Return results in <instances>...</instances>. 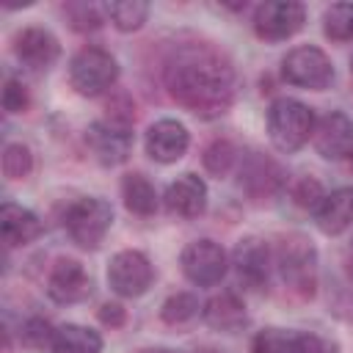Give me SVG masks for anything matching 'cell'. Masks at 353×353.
I'll use <instances>...</instances> for the list:
<instances>
[{
    "label": "cell",
    "instance_id": "cell-1",
    "mask_svg": "<svg viewBox=\"0 0 353 353\" xmlns=\"http://www.w3.org/2000/svg\"><path fill=\"white\" fill-rule=\"evenodd\" d=\"M165 85L182 108L212 119L234 102L237 74L221 50L207 41H193L176 47L165 61Z\"/></svg>",
    "mask_w": 353,
    "mask_h": 353
},
{
    "label": "cell",
    "instance_id": "cell-2",
    "mask_svg": "<svg viewBox=\"0 0 353 353\" xmlns=\"http://www.w3.org/2000/svg\"><path fill=\"white\" fill-rule=\"evenodd\" d=\"M268 135L279 152H298L314 135V113L292 97H279L268 110Z\"/></svg>",
    "mask_w": 353,
    "mask_h": 353
},
{
    "label": "cell",
    "instance_id": "cell-3",
    "mask_svg": "<svg viewBox=\"0 0 353 353\" xmlns=\"http://www.w3.org/2000/svg\"><path fill=\"white\" fill-rule=\"evenodd\" d=\"M110 223H113V207L105 199H97V196L72 201L66 207V215H63L66 234L72 237L74 245H80L85 251L97 248L105 240Z\"/></svg>",
    "mask_w": 353,
    "mask_h": 353
},
{
    "label": "cell",
    "instance_id": "cell-4",
    "mask_svg": "<svg viewBox=\"0 0 353 353\" xmlns=\"http://www.w3.org/2000/svg\"><path fill=\"white\" fill-rule=\"evenodd\" d=\"M119 80L116 58L102 47H83L69 63V83L83 97H99Z\"/></svg>",
    "mask_w": 353,
    "mask_h": 353
},
{
    "label": "cell",
    "instance_id": "cell-5",
    "mask_svg": "<svg viewBox=\"0 0 353 353\" xmlns=\"http://www.w3.org/2000/svg\"><path fill=\"white\" fill-rule=\"evenodd\" d=\"M276 262H279L284 284L295 295H301V298H312L314 295V287H317V251H314V245L309 240L287 237L279 245Z\"/></svg>",
    "mask_w": 353,
    "mask_h": 353
},
{
    "label": "cell",
    "instance_id": "cell-6",
    "mask_svg": "<svg viewBox=\"0 0 353 353\" xmlns=\"http://www.w3.org/2000/svg\"><path fill=\"white\" fill-rule=\"evenodd\" d=\"M281 74L292 85H301L309 91H323L334 80V66H331V58L320 47L306 44V47H295L284 55Z\"/></svg>",
    "mask_w": 353,
    "mask_h": 353
},
{
    "label": "cell",
    "instance_id": "cell-7",
    "mask_svg": "<svg viewBox=\"0 0 353 353\" xmlns=\"http://www.w3.org/2000/svg\"><path fill=\"white\" fill-rule=\"evenodd\" d=\"M154 281V268L143 251L127 248L119 251L108 265V284L121 298H138L143 295Z\"/></svg>",
    "mask_w": 353,
    "mask_h": 353
},
{
    "label": "cell",
    "instance_id": "cell-8",
    "mask_svg": "<svg viewBox=\"0 0 353 353\" xmlns=\"http://www.w3.org/2000/svg\"><path fill=\"white\" fill-rule=\"evenodd\" d=\"M85 143L99 165H121L132 154V130L116 119H99L85 130Z\"/></svg>",
    "mask_w": 353,
    "mask_h": 353
},
{
    "label": "cell",
    "instance_id": "cell-9",
    "mask_svg": "<svg viewBox=\"0 0 353 353\" xmlns=\"http://www.w3.org/2000/svg\"><path fill=\"white\" fill-rule=\"evenodd\" d=\"M306 22V8L295 0H270L254 11V33L265 41H284Z\"/></svg>",
    "mask_w": 353,
    "mask_h": 353
},
{
    "label": "cell",
    "instance_id": "cell-10",
    "mask_svg": "<svg viewBox=\"0 0 353 353\" xmlns=\"http://www.w3.org/2000/svg\"><path fill=\"white\" fill-rule=\"evenodd\" d=\"M229 259L215 240H193L182 251V273L199 287H212L226 276Z\"/></svg>",
    "mask_w": 353,
    "mask_h": 353
},
{
    "label": "cell",
    "instance_id": "cell-11",
    "mask_svg": "<svg viewBox=\"0 0 353 353\" xmlns=\"http://www.w3.org/2000/svg\"><path fill=\"white\" fill-rule=\"evenodd\" d=\"M312 141H314V149H317L320 157H325V160H350L353 157V121L345 113L331 110L314 124Z\"/></svg>",
    "mask_w": 353,
    "mask_h": 353
},
{
    "label": "cell",
    "instance_id": "cell-12",
    "mask_svg": "<svg viewBox=\"0 0 353 353\" xmlns=\"http://www.w3.org/2000/svg\"><path fill=\"white\" fill-rule=\"evenodd\" d=\"M143 146H146V154L154 160V163H176L188 146H190V132L182 121L176 119H160L154 121L149 130H146V138H143Z\"/></svg>",
    "mask_w": 353,
    "mask_h": 353
},
{
    "label": "cell",
    "instance_id": "cell-13",
    "mask_svg": "<svg viewBox=\"0 0 353 353\" xmlns=\"http://www.w3.org/2000/svg\"><path fill=\"white\" fill-rule=\"evenodd\" d=\"M91 276L77 259H58L47 276V295L55 303H80L91 295Z\"/></svg>",
    "mask_w": 353,
    "mask_h": 353
},
{
    "label": "cell",
    "instance_id": "cell-14",
    "mask_svg": "<svg viewBox=\"0 0 353 353\" xmlns=\"http://www.w3.org/2000/svg\"><path fill=\"white\" fill-rule=\"evenodd\" d=\"M14 52H17V58L28 69L44 72V69H50L58 61L61 44H58V39L47 28H25L14 39Z\"/></svg>",
    "mask_w": 353,
    "mask_h": 353
},
{
    "label": "cell",
    "instance_id": "cell-15",
    "mask_svg": "<svg viewBox=\"0 0 353 353\" xmlns=\"http://www.w3.org/2000/svg\"><path fill=\"white\" fill-rule=\"evenodd\" d=\"M165 210L176 218H199L207 210V182L196 174L176 176L165 190Z\"/></svg>",
    "mask_w": 353,
    "mask_h": 353
},
{
    "label": "cell",
    "instance_id": "cell-16",
    "mask_svg": "<svg viewBox=\"0 0 353 353\" xmlns=\"http://www.w3.org/2000/svg\"><path fill=\"white\" fill-rule=\"evenodd\" d=\"M234 270H237V279L251 287V290H259L268 284V276H270V251L262 240L256 237H245L237 243L234 248Z\"/></svg>",
    "mask_w": 353,
    "mask_h": 353
},
{
    "label": "cell",
    "instance_id": "cell-17",
    "mask_svg": "<svg viewBox=\"0 0 353 353\" xmlns=\"http://www.w3.org/2000/svg\"><path fill=\"white\" fill-rule=\"evenodd\" d=\"M314 223L323 234L336 237L353 226V190L336 188L323 196V201L314 210Z\"/></svg>",
    "mask_w": 353,
    "mask_h": 353
},
{
    "label": "cell",
    "instance_id": "cell-18",
    "mask_svg": "<svg viewBox=\"0 0 353 353\" xmlns=\"http://www.w3.org/2000/svg\"><path fill=\"white\" fill-rule=\"evenodd\" d=\"M201 317L210 328L215 331H223V334H234L240 331L245 323H248V312H245V303L237 292L226 290V292H218L212 295L204 309H201Z\"/></svg>",
    "mask_w": 353,
    "mask_h": 353
},
{
    "label": "cell",
    "instance_id": "cell-19",
    "mask_svg": "<svg viewBox=\"0 0 353 353\" xmlns=\"http://www.w3.org/2000/svg\"><path fill=\"white\" fill-rule=\"evenodd\" d=\"M0 234H3V243L8 248L28 245L41 234V221L33 210L6 201L0 207Z\"/></svg>",
    "mask_w": 353,
    "mask_h": 353
},
{
    "label": "cell",
    "instance_id": "cell-20",
    "mask_svg": "<svg viewBox=\"0 0 353 353\" xmlns=\"http://www.w3.org/2000/svg\"><path fill=\"white\" fill-rule=\"evenodd\" d=\"M320 342L314 334L284 331V328H262L251 339V353H317Z\"/></svg>",
    "mask_w": 353,
    "mask_h": 353
},
{
    "label": "cell",
    "instance_id": "cell-21",
    "mask_svg": "<svg viewBox=\"0 0 353 353\" xmlns=\"http://www.w3.org/2000/svg\"><path fill=\"white\" fill-rule=\"evenodd\" d=\"M50 350L52 353H102V336L94 328L66 323L55 331Z\"/></svg>",
    "mask_w": 353,
    "mask_h": 353
},
{
    "label": "cell",
    "instance_id": "cell-22",
    "mask_svg": "<svg viewBox=\"0 0 353 353\" xmlns=\"http://www.w3.org/2000/svg\"><path fill=\"white\" fill-rule=\"evenodd\" d=\"M279 182H281V171L276 168V163L273 160H268V157H251L245 165H243V179H240V185H245V190L248 193H254V196H268V193H273L276 188H279Z\"/></svg>",
    "mask_w": 353,
    "mask_h": 353
},
{
    "label": "cell",
    "instance_id": "cell-23",
    "mask_svg": "<svg viewBox=\"0 0 353 353\" xmlns=\"http://www.w3.org/2000/svg\"><path fill=\"white\" fill-rule=\"evenodd\" d=\"M121 199L135 215H152L157 210V190L143 174H127L121 179Z\"/></svg>",
    "mask_w": 353,
    "mask_h": 353
},
{
    "label": "cell",
    "instance_id": "cell-24",
    "mask_svg": "<svg viewBox=\"0 0 353 353\" xmlns=\"http://www.w3.org/2000/svg\"><path fill=\"white\" fill-rule=\"evenodd\" d=\"M105 14L110 17V22L121 33H132L146 22L149 3H143V0H113V3L105 6Z\"/></svg>",
    "mask_w": 353,
    "mask_h": 353
},
{
    "label": "cell",
    "instance_id": "cell-25",
    "mask_svg": "<svg viewBox=\"0 0 353 353\" xmlns=\"http://www.w3.org/2000/svg\"><path fill=\"white\" fill-rule=\"evenodd\" d=\"M323 33L331 41L353 39V3H334L323 14Z\"/></svg>",
    "mask_w": 353,
    "mask_h": 353
},
{
    "label": "cell",
    "instance_id": "cell-26",
    "mask_svg": "<svg viewBox=\"0 0 353 353\" xmlns=\"http://www.w3.org/2000/svg\"><path fill=\"white\" fill-rule=\"evenodd\" d=\"M196 314H199V298L193 292H176V295L165 298V303L160 309V317L168 325H185Z\"/></svg>",
    "mask_w": 353,
    "mask_h": 353
},
{
    "label": "cell",
    "instance_id": "cell-27",
    "mask_svg": "<svg viewBox=\"0 0 353 353\" xmlns=\"http://www.w3.org/2000/svg\"><path fill=\"white\" fill-rule=\"evenodd\" d=\"M33 171V152L25 143H8L3 149V174L8 179H25Z\"/></svg>",
    "mask_w": 353,
    "mask_h": 353
},
{
    "label": "cell",
    "instance_id": "cell-28",
    "mask_svg": "<svg viewBox=\"0 0 353 353\" xmlns=\"http://www.w3.org/2000/svg\"><path fill=\"white\" fill-rule=\"evenodd\" d=\"M237 163V152L229 141H212L207 149H204V165L207 171H212L215 176H223L232 171V165Z\"/></svg>",
    "mask_w": 353,
    "mask_h": 353
},
{
    "label": "cell",
    "instance_id": "cell-29",
    "mask_svg": "<svg viewBox=\"0 0 353 353\" xmlns=\"http://www.w3.org/2000/svg\"><path fill=\"white\" fill-rule=\"evenodd\" d=\"M55 331H58V328H52L44 317H30V320L22 323L19 339H22V345H28V347H33V350H41V347H52Z\"/></svg>",
    "mask_w": 353,
    "mask_h": 353
},
{
    "label": "cell",
    "instance_id": "cell-30",
    "mask_svg": "<svg viewBox=\"0 0 353 353\" xmlns=\"http://www.w3.org/2000/svg\"><path fill=\"white\" fill-rule=\"evenodd\" d=\"M66 17H69V25L80 33H88V30H97L102 25V14L97 6L91 3H69L66 8Z\"/></svg>",
    "mask_w": 353,
    "mask_h": 353
},
{
    "label": "cell",
    "instance_id": "cell-31",
    "mask_svg": "<svg viewBox=\"0 0 353 353\" xmlns=\"http://www.w3.org/2000/svg\"><path fill=\"white\" fill-rule=\"evenodd\" d=\"M3 108L8 113H25L30 108V91L22 80L17 77H8L6 85H3Z\"/></svg>",
    "mask_w": 353,
    "mask_h": 353
},
{
    "label": "cell",
    "instance_id": "cell-32",
    "mask_svg": "<svg viewBox=\"0 0 353 353\" xmlns=\"http://www.w3.org/2000/svg\"><path fill=\"white\" fill-rule=\"evenodd\" d=\"M323 185L314 179V176H303V179H298L295 182V188H292V199H295V204L298 207H306V210H317V204L323 201Z\"/></svg>",
    "mask_w": 353,
    "mask_h": 353
},
{
    "label": "cell",
    "instance_id": "cell-33",
    "mask_svg": "<svg viewBox=\"0 0 353 353\" xmlns=\"http://www.w3.org/2000/svg\"><path fill=\"white\" fill-rule=\"evenodd\" d=\"M99 320L105 325H110V328H121L124 320H127V312H124L121 303H102L99 306Z\"/></svg>",
    "mask_w": 353,
    "mask_h": 353
},
{
    "label": "cell",
    "instance_id": "cell-34",
    "mask_svg": "<svg viewBox=\"0 0 353 353\" xmlns=\"http://www.w3.org/2000/svg\"><path fill=\"white\" fill-rule=\"evenodd\" d=\"M317 353H339V345L336 342H320V350Z\"/></svg>",
    "mask_w": 353,
    "mask_h": 353
},
{
    "label": "cell",
    "instance_id": "cell-35",
    "mask_svg": "<svg viewBox=\"0 0 353 353\" xmlns=\"http://www.w3.org/2000/svg\"><path fill=\"white\" fill-rule=\"evenodd\" d=\"M141 353H171V350H163V347H149V350H141Z\"/></svg>",
    "mask_w": 353,
    "mask_h": 353
},
{
    "label": "cell",
    "instance_id": "cell-36",
    "mask_svg": "<svg viewBox=\"0 0 353 353\" xmlns=\"http://www.w3.org/2000/svg\"><path fill=\"white\" fill-rule=\"evenodd\" d=\"M196 353H215V350H196Z\"/></svg>",
    "mask_w": 353,
    "mask_h": 353
},
{
    "label": "cell",
    "instance_id": "cell-37",
    "mask_svg": "<svg viewBox=\"0 0 353 353\" xmlns=\"http://www.w3.org/2000/svg\"><path fill=\"white\" fill-rule=\"evenodd\" d=\"M350 69H353V58H350Z\"/></svg>",
    "mask_w": 353,
    "mask_h": 353
}]
</instances>
